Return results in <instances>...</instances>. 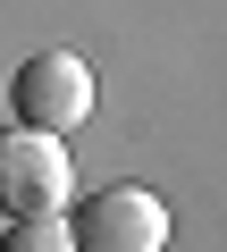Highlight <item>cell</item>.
<instances>
[{
	"label": "cell",
	"mask_w": 227,
	"mask_h": 252,
	"mask_svg": "<svg viewBox=\"0 0 227 252\" xmlns=\"http://www.w3.org/2000/svg\"><path fill=\"white\" fill-rule=\"evenodd\" d=\"M76 252H168V202L152 185H93L67 227Z\"/></svg>",
	"instance_id": "6da1fadb"
},
{
	"label": "cell",
	"mask_w": 227,
	"mask_h": 252,
	"mask_svg": "<svg viewBox=\"0 0 227 252\" xmlns=\"http://www.w3.org/2000/svg\"><path fill=\"white\" fill-rule=\"evenodd\" d=\"M76 168L59 152V135L42 126H0V210L9 219H59Z\"/></svg>",
	"instance_id": "7a4b0ae2"
},
{
	"label": "cell",
	"mask_w": 227,
	"mask_h": 252,
	"mask_svg": "<svg viewBox=\"0 0 227 252\" xmlns=\"http://www.w3.org/2000/svg\"><path fill=\"white\" fill-rule=\"evenodd\" d=\"M9 109H17V126L67 135V126L93 118V67H84L76 51H34V59L9 76Z\"/></svg>",
	"instance_id": "3957f363"
},
{
	"label": "cell",
	"mask_w": 227,
	"mask_h": 252,
	"mask_svg": "<svg viewBox=\"0 0 227 252\" xmlns=\"http://www.w3.org/2000/svg\"><path fill=\"white\" fill-rule=\"evenodd\" d=\"M0 252H76L59 219H9V235H0Z\"/></svg>",
	"instance_id": "277c9868"
}]
</instances>
